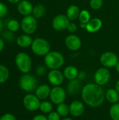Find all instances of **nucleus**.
Listing matches in <instances>:
<instances>
[{
	"instance_id": "5701e85b",
	"label": "nucleus",
	"mask_w": 119,
	"mask_h": 120,
	"mask_svg": "<svg viewBox=\"0 0 119 120\" xmlns=\"http://www.w3.org/2000/svg\"><path fill=\"white\" fill-rule=\"evenodd\" d=\"M46 12V7L41 4H38L36 6H34L33 8L32 15L36 19L41 18L42 17L44 16Z\"/></svg>"
},
{
	"instance_id": "a878e982",
	"label": "nucleus",
	"mask_w": 119,
	"mask_h": 120,
	"mask_svg": "<svg viewBox=\"0 0 119 120\" xmlns=\"http://www.w3.org/2000/svg\"><path fill=\"white\" fill-rule=\"evenodd\" d=\"M109 112L112 120H119V103L112 104Z\"/></svg>"
},
{
	"instance_id": "f8f14e48",
	"label": "nucleus",
	"mask_w": 119,
	"mask_h": 120,
	"mask_svg": "<svg viewBox=\"0 0 119 120\" xmlns=\"http://www.w3.org/2000/svg\"><path fill=\"white\" fill-rule=\"evenodd\" d=\"M64 75L59 70H50L48 73V81L53 86H60L64 82Z\"/></svg>"
},
{
	"instance_id": "6e6552de",
	"label": "nucleus",
	"mask_w": 119,
	"mask_h": 120,
	"mask_svg": "<svg viewBox=\"0 0 119 120\" xmlns=\"http://www.w3.org/2000/svg\"><path fill=\"white\" fill-rule=\"evenodd\" d=\"M100 61L103 67L112 68L114 67L115 68L119 62V58L115 53L112 51H106L100 56Z\"/></svg>"
},
{
	"instance_id": "1a4fd4ad",
	"label": "nucleus",
	"mask_w": 119,
	"mask_h": 120,
	"mask_svg": "<svg viewBox=\"0 0 119 120\" xmlns=\"http://www.w3.org/2000/svg\"><path fill=\"white\" fill-rule=\"evenodd\" d=\"M22 103L24 107L30 112H34L39 110L41 104L40 100L35 94H28L25 95L23 98Z\"/></svg>"
},
{
	"instance_id": "0eeeda50",
	"label": "nucleus",
	"mask_w": 119,
	"mask_h": 120,
	"mask_svg": "<svg viewBox=\"0 0 119 120\" xmlns=\"http://www.w3.org/2000/svg\"><path fill=\"white\" fill-rule=\"evenodd\" d=\"M67 98V91L60 86H53L51 89L49 98L53 104L56 105L65 103Z\"/></svg>"
},
{
	"instance_id": "7ed1b4c3",
	"label": "nucleus",
	"mask_w": 119,
	"mask_h": 120,
	"mask_svg": "<svg viewBox=\"0 0 119 120\" xmlns=\"http://www.w3.org/2000/svg\"><path fill=\"white\" fill-rule=\"evenodd\" d=\"M31 49L35 55L39 56H45L50 51V45L46 39L38 37L33 39Z\"/></svg>"
},
{
	"instance_id": "a19ab883",
	"label": "nucleus",
	"mask_w": 119,
	"mask_h": 120,
	"mask_svg": "<svg viewBox=\"0 0 119 120\" xmlns=\"http://www.w3.org/2000/svg\"><path fill=\"white\" fill-rule=\"evenodd\" d=\"M115 69H116V71L118 72L119 74V61L117 63V64L116 65V66H115Z\"/></svg>"
},
{
	"instance_id": "7c9ffc66",
	"label": "nucleus",
	"mask_w": 119,
	"mask_h": 120,
	"mask_svg": "<svg viewBox=\"0 0 119 120\" xmlns=\"http://www.w3.org/2000/svg\"><path fill=\"white\" fill-rule=\"evenodd\" d=\"M8 7L2 2L0 1V18L5 17L8 13Z\"/></svg>"
},
{
	"instance_id": "f257e3e1",
	"label": "nucleus",
	"mask_w": 119,
	"mask_h": 120,
	"mask_svg": "<svg viewBox=\"0 0 119 120\" xmlns=\"http://www.w3.org/2000/svg\"><path fill=\"white\" fill-rule=\"evenodd\" d=\"M81 96L83 103L90 108L101 106L105 100V92L101 86L95 83H88L83 86Z\"/></svg>"
},
{
	"instance_id": "2f4dec72",
	"label": "nucleus",
	"mask_w": 119,
	"mask_h": 120,
	"mask_svg": "<svg viewBox=\"0 0 119 120\" xmlns=\"http://www.w3.org/2000/svg\"><path fill=\"white\" fill-rule=\"evenodd\" d=\"M48 120H61V117L56 111H52L48 115Z\"/></svg>"
},
{
	"instance_id": "aec40b11",
	"label": "nucleus",
	"mask_w": 119,
	"mask_h": 120,
	"mask_svg": "<svg viewBox=\"0 0 119 120\" xmlns=\"http://www.w3.org/2000/svg\"><path fill=\"white\" fill-rule=\"evenodd\" d=\"M32 41H33L32 38L30 37L29 34H27L20 35L16 40L17 44L22 48H27L31 46Z\"/></svg>"
},
{
	"instance_id": "f3484780",
	"label": "nucleus",
	"mask_w": 119,
	"mask_h": 120,
	"mask_svg": "<svg viewBox=\"0 0 119 120\" xmlns=\"http://www.w3.org/2000/svg\"><path fill=\"white\" fill-rule=\"evenodd\" d=\"M51 89L48 84H41L35 90V95L40 101H45L49 98Z\"/></svg>"
},
{
	"instance_id": "4be33fe9",
	"label": "nucleus",
	"mask_w": 119,
	"mask_h": 120,
	"mask_svg": "<svg viewBox=\"0 0 119 120\" xmlns=\"http://www.w3.org/2000/svg\"><path fill=\"white\" fill-rule=\"evenodd\" d=\"M105 99L112 104L117 103L119 101V94L116 89H109L105 92Z\"/></svg>"
},
{
	"instance_id": "9b49d317",
	"label": "nucleus",
	"mask_w": 119,
	"mask_h": 120,
	"mask_svg": "<svg viewBox=\"0 0 119 120\" xmlns=\"http://www.w3.org/2000/svg\"><path fill=\"white\" fill-rule=\"evenodd\" d=\"M69 22L70 20L66 15L58 14L53 18L52 20V27L55 30L63 31L67 30Z\"/></svg>"
},
{
	"instance_id": "bb28decb",
	"label": "nucleus",
	"mask_w": 119,
	"mask_h": 120,
	"mask_svg": "<svg viewBox=\"0 0 119 120\" xmlns=\"http://www.w3.org/2000/svg\"><path fill=\"white\" fill-rule=\"evenodd\" d=\"M9 78V70L8 69L3 65H0V84L6 82Z\"/></svg>"
},
{
	"instance_id": "72a5a7b5",
	"label": "nucleus",
	"mask_w": 119,
	"mask_h": 120,
	"mask_svg": "<svg viewBox=\"0 0 119 120\" xmlns=\"http://www.w3.org/2000/svg\"><path fill=\"white\" fill-rule=\"evenodd\" d=\"M0 120H16V118L11 113H6L0 117Z\"/></svg>"
},
{
	"instance_id": "dca6fc26",
	"label": "nucleus",
	"mask_w": 119,
	"mask_h": 120,
	"mask_svg": "<svg viewBox=\"0 0 119 120\" xmlns=\"http://www.w3.org/2000/svg\"><path fill=\"white\" fill-rule=\"evenodd\" d=\"M34 6L32 3L27 0H21L18 4V11L22 15L27 16L32 13Z\"/></svg>"
},
{
	"instance_id": "e433bc0d",
	"label": "nucleus",
	"mask_w": 119,
	"mask_h": 120,
	"mask_svg": "<svg viewBox=\"0 0 119 120\" xmlns=\"http://www.w3.org/2000/svg\"><path fill=\"white\" fill-rule=\"evenodd\" d=\"M86 77V74L83 72H79V76H78V78L79 79H84Z\"/></svg>"
},
{
	"instance_id": "39448f33",
	"label": "nucleus",
	"mask_w": 119,
	"mask_h": 120,
	"mask_svg": "<svg viewBox=\"0 0 119 120\" xmlns=\"http://www.w3.org/2000/svg\"><path fill=\"white\" fill-rule=\"evenodd\" d=\"M20 89L25 92H32L36 90L38 86V80L32 75L26 73L23 74L19 80Z\"/></svg>"
},
{
	"instance_id": "79ce46f5",
	"label": "nucleus",
	"mask_w": 119,
	"mask_h": 120,
	"mask_svg": "<svg viewBox=\"0 0 119 120\" xmlns=\"http://www.w3.org/2000/svg\"><path fill=\"white\" fill-rule=\"evenodd\" d=\"M2 28H3V22H2V21H1V20L0 18V33H1V32L2 30Z\"/></svg>"
},
{
	"instance_id": "ddd939ff",
	"label": "nucleus",
	"mask_w": 119,
	"mask_h": 120,
	"mask_svg": "<svg viewBox=\"0 0 119 120\" xmlns=\"http://www.w3.org/2000/svg\"><path fill=\"white\" fill-rule=\"evenodd\" d=\"M83 86L81 80L79 78L70 80L67 85V93L71 96H76L82 91Z\"/></svg>"
},
{
	"instance_id": "58836bf2",
	"label": "nucleus",
	"mask_w": 119,
	"mask_h": 120,
	"mask_svg": "<svg viewBox=\"0 0 119 120\" xmlns=\"http://www.w3.org/2000/svg\"><path fill=\"white\" fill-rule=\"evenodd\" d=\"M7 1L11 4H17V3H19L21 0H7Z\"/></svg>"
},
{
	"instance_id": "f03ea898",
	"label": "nucleus",
	"mask_w": 119,
	"mask_h": 120,
	"mask_svg": "<svg viewBox=\"0 0 119 120\" xmlns=\"http://www.w3.org/2000/svg\"><path fill=\"white\" fill-rule=\"evenodd\" d=\"M44 63L50 70H59L65 63V58L61 53L52 51L44 56Z\"/></svg>"
},
{
	"instance_id": "412c9836",
	"label": "nucleus",
	"mask_w": 119,
	"mask_h": 120,
	"mask_svg": "<svg viewBox=\"0 0 119 120\" xmlns=\"http://www.w3.org/2000/svg\"><path fill=\"white\" fill-rule=\"evenodd\" d=\"M80 9L79 7L76 5H70L66 12V15L69 18V20H75L76 19L79 18V14H80Z\"/></svg>"
},
{
	"instance_id": "a211bd4d",
	"label": "nucleus",
	"mask_w": 119,
	"mask_h": 120,
	"mask_svg": "<svg viewBox=\"0 0 119 120\" xmlns=\"http://www.w3.org/2000/svg\"><path fill=\"white\" fill-rule=\"evenodd\" d=\"M102 27V21L99 18H94L86 24V30L90 33H94L98 32Z\"/></svg>"
},
{
	"instance_id": "423d86ee",
	"label": "nucleus",
	"mask_w": 119,
	"mask_h": 120,
	"mask_svg": "<svg viewBox=\"0 0 119 120\" xmlns=\"http://www.w3.org/2000/svg\"><path fill=\"white\" fill-rule=\"evenodd\" d=\"M20 27L22 30L27 34H32L35 32L37 29V21L33 15L25 16L20 22Z\"/></svg>"
},
{
	"instance_id": "4c0bfd02",
	"label": "nucleus",
	"mask_w": 119,
	"mask_h": 120,
	"mask_svg": "<svg viewBox=\"0 0 119 120\" xmlns=\"http://www.w3.org/2000/svg\"><path fill=\"white\" fill-rule=\"evenodd\" d=\"M4 48V41L1 38H0V52L3 51Z\"/></svg>"
},
{
	"instance_id": "9d476101",
	"label": "nucleus",
	"mask_w": 119,
	"mask_h": 120,
	"mask_svg": "<svg viewBox=\"0 0 119 120\" xmlns=\"http://www.w3.org/2000/svg\"><path fill=\"white\" fill-rule=\"evenodd\" d=\"M111 78V73L108 68H100L96 70L94 75V80L95 84L100 86H104L107 84Z\"/></svg>"
},
{
	"instance_id": "c756f323",
	"label": "nucleus",
	"mask_w": 119,
	"mask_h": 120,
	"mask_svg": "<svg viewBox=\"0 0 119 120\" xmlns=\"http://www.w3.org/2000/svg\"><path fill=\"white\" fill-rule=\"evenodd\" d=\"M103 5V0H90V6L93 10H98L102 8Z\"/></svg>"
},
{
	"instance_id": "c85d7f7f",
	"label": "nucleus",
	"mask_w": 119,
	"mask_h": 120,
	"mask_svg": "<svg viewBox=\"0 0 119 120\" xmlns=\"http://www.w3.org/2000/svg\"><path fill=\"white\" fill-rule=\"evenodd\" d=\"M7 27L11 32H17L18 30H19L20 27V24L17 20L12 19L8 22Z\"/></svg>"
},
{
	"instance_id": "37998d69",
	"label": "nucleus",
	"mask_w": 119,
	"mask_h": 120,
	"mask_svg": "<svg viewBox=\"0 0 119 120\" xmlns=\"http://www.w3.org/2000/svg\"><path fill=\"white\" fill-rule=\"evenodd\" d=\"M80 27H82V28H85V29H86V24H84V23H80Z\"/></svg>"
},
{
	"instance_id": "c9c22d12",
	"label": "nucleus",
	"mask_w": 119,
	"mask_h": 120,
	"mask_svg": "<svg viewBox=\"0 0 119 120\" xmlns=\"http://www.w3.org/2000/svg\"><path fill=\"white\" fill-rule=\"evenodd\" d=\"M32 120H48V117L43 115H37L33 117Z\"/></svg>"
},
{
	"instance_id": "ea45409f",
	"label": "nucleus",
	"mask_w": 119,
	"mask_h": 120,
	"mask_svg": "<svg viewBox=\"0 0 119 120\" xmlns=\"http://www.w3.org/2000/svg\"><path fill=\"white\" fill-rule=\"evenodd\" d=\"M115 89H116V90L118 91V93L119 94V79L116 82V85H115Z\"/></svg>"
},
{
	"instance_id": "f704fd0d",
	"label": "nucleus",
	"mask_w": 119,
	"mask_h": 120,
	"mask_svg": "<svg viewBox=\"0 0 119 120\" xmlns=\"http://www.w3.org/2000/svg\"><path fill=\"white\" fill-rule=\"evenodd\" d=\"M67 30H68L69 32L70 33H74L76 30H77V26L75 23L74 22H69L68 26H67Z\"/></svg>"
},
{
	"instance_id": "20e7f679",
	"label": "nucleus",
	"mask_w": 119,
	"mask_h": 120,
	"mask_svg": "<svg viewBox=\"0 0 119 120\" xmlns=\"http://www.w3.org/2000/svg\"><path fill=\"white\" fill-rule=\"evenodd\" d=\"M15 63L18 69L23 74L29 73L32 69V60L30 56L25 53H18L15 58Z\"/></svg>"
},
{
	"instance_id": "473e14b6",
	"label": "nucleus",
	"mask_w": 119,
	"mask_h": 120,
	"mask_svg": "<svg viewBox=\"0 0 119 120\" xmlns=\"http://www.w3.org/2000/svg\"><path fill=\"white\" fill-rule=\"evenodd\" d=\"M46 66L44 65H39L36 69V73L38 76H43L46 72Z\"/></svg>"
},
{
	"instance_id": "393cba45",
	"label": "nucleus",
	"mask_w": 119,
	"mask_h": 120,
	"mask_svg": "<svg viewBox=\"0 0 119 120\" xmlns=\"http://www.w3.org/2000/svg\"><path fill=\"white\" fill-rule=\"evenodd\" d=\"M53 103L51 102L46 101V100L41 102L39 110L43 113L49 114L50 112H51L53 111Z\"/></svg>"
},
{
	"instance_id": "b1692460",
	"label": "nucleus",
	"mask_w": 119,
	"mask_h": 120,
	"mask_svg": "<svg viewBox=\"0 0 119 120\" xmlns=\"http://www.w3.org/2000/svg\"><path fill=\"white\" fill-rule=\"evenodd\" d=\"M56 112L61 117H67L69 114V106L65 103L59 104L57 105Z\"/></svg>"
},
{
	"instance_id": "2eb2a0df",
	"label": "nucleus",
	"mask_w": 119,
	"mask_h": 120,
	"mask_svg": "<svg viewBox=\"0 0 119 120\" xmlns=\"http://www.w3.org/2000/svg\"><path fill=\"white\" fill-rule=\"evenodd\" d=\"M69 114L74 117H81L85 112V105L83 102L75 100L69 104Z\"/></svg>"
},
{
	"instance_id": "6ab92c4d",
	"label": "nucleus",
	"mask_w": 119,
	"mask_h": 120,
	"mask_svg": "<svg viewBox=\"0 0 119 120\" xmlns=\"http://www.w3.org/2000/svg\"><path fill=\"white\" fill-rule=\"evenodd\" d=\"M79 74V72L78 69L74 65L67 66L64 69V71H63V75H64L65 78L68 79L69 81L78 78Z\"/></svg>"
},
{
	"instance_id": "cd10ccee",
	"label": "nucleus",
	"mask_w": 119,
	"mask_h": 120,
	"mask_svg": "<svg viewBox=\"0 0 119 120\" xmlns=\"http://www.w3.org/2000/svg\"><path fill=\"white\" fill-rule=\"evenodd\" d=\"M90 13L88 10L83 9L82 11H81L79 18V20L81 22V23H84V24H87L90 20Z\"/></svg>"
},
{
	"instance_id": "c03bdc74",
	"label": "nucleus",
	"mask_w": 119,
	"mask_h": 120,
	"mask_svg": "<svg viewBox=\"0 0 119 120\" xmlns=\"http://www.w3.org/2000/svg\"><path fill=\"white\" fill-rule=\"evenodd\" d=\"M73 120L72 118H69V117H64L62 120Z\"/></svg>"
},
{
	"instance_id": "4468645a",
	"label": "nucleus",
	"mask_w": 119,
	"mask_h": 120,
	"mask_svg": "<svg viewBox=\"0 0 119 120\" xmlns=\"http://www.w3.org/2000/svg\"><path fill=\"white\" fill-rule=\"evenodd\" d=\"M65 43L67 48L72 51H78L82 45L81 39L75 34L68 35L65 39Z\"/></svg>"
}]
</instances>
